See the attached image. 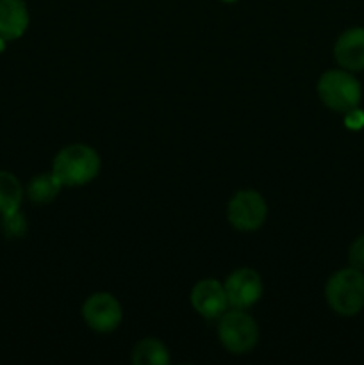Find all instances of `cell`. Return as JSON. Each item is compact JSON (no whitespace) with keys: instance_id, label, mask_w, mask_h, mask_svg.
<instances>
[{"instance_id":"13","label":"cell","mask_w":364,"mask_h":365,"mask_svg":"<svg viewBox=\"0 0 364 365\" xmlns=\"http://www.w3.org/2000/svg\"><path fill=\"white\" fill-rule=\"evenodd\" d=\"M24 200V187L20 180L9 171H0V214L18 210Z\"/></svg>"},{"instance_id":"17","label":"cell","mask_w":364,"mask_h":365,"mask_svg":"<svg viewBox=\"0 0 364 365\" xmlns=\"http://www.w3.org/2000/svg\"><path fill=\"white\" fill-rule=\"evenodd\" d=\"M4 50H6V39H4L2 36H0V56H2V53H4Z\"/></svg>"},{"instance_id":"3","label":"cell","mask_w":364,"mask_h":365,"mask_svg":"<svg viewBox=\"0 0 364 365\" xmlns=\"http://www.w3.org/2000/svg\"><path fill=\"white\" fill-rule=\"evenodd\" d=\"M316 91L325 107L341 114L359 107L360 98H363L360 82L353 77V71L345 70V68L325 71L318 78Z\"/></svg>"},{"instance_id":"10","label":"cell","mask_w":364,"mask_h":365,"mask_svg":"<svg viewBox=\"0 0 364 365\" xmlns=\"http://www.w3.org/2000/svg\"><path fill=\"white\" fill-rule=\"evenodd\" d=\"M29 7L25 0H0V36L6 41L21 38L29 29Z\"/></svg>"},{"instance_id":"1","label":"cell","mask_w":364,"mask_h":365,"mask_svg":"<svg viewBox=\"0 0 364 365\" xmlns=\"http://www.w3.org/2000/svg\"><path fill=\"white\" fill-rule=\"evenodd\" d=\"M52 171L64 187H79L95 180L100 173V155L95 148L74 143L57 152Z\"/></svg>"},{"instance_id":"6","label":"cell","mask_w":364,"mask_h":365,"mask_svg":"<svg viewBox=\"0 0 364 365\" xmlns=\"http://www.w3.org/2000/svg\"><path fill=\"white\" fill-rule=\"evenodd\" d=\"M82 317L93 331L109 334L123 321V309L109 292H95L82 305Z\"/></svg>"},{"instance_id":"14","label":"cell","mask_w":364,"mask_h":365,"mask_svg":"<svg viewBox=\"0 0 364 365\" xmlns=\"http://www.w3.org/2000/svg\"><path fill=\"white\" fill-rule=\"evenodd\" d=\"M2 232L7 239H21L27 234V220L20 209L2 214Z\"/></svg>"},{"instance_id":"5","label":"cell","mask_w":364,"mask_h":365,"mask_svg":"<svg viewBox=\"0 0 364 365\" xmlns=\"http://www.w3.org/2000/svg\"><path fill=\"white\" fill-rule=\"evenodd\" d=\"M227 217L239 232H256L266 223L268 203L263 195L253 189H243L231 198L227 205Z\"/></svg>"},{"instance_id":"16","label":"cell","mask_w":364,"mask_h":365,"mask_svg":"<svg viewBox=\"0 0 364 365\" xmlns=\"http://www.w3.org/2000/svg\"><path fill=\"white\" fill-rule=\"evenodd\" d=\"M345 125L350 130H360L364 127V110L355 107V109H350L348 113H345Z\"/></svg>"},{"instance_id":"15","label":"cell","mask_w":364,"mask_h":365,"mask_svg":"<svg viewBox=\"0 0 364 365\" xmlns=\"http://www.w3.org/2000/svg\"><path fill=\"white\" fill-rule=\"evenodd\" d=\"M348 262L355 269L364 271V234L352 242L348 250Z\"/></svg>"},{"instance_id":"18","label":"cell","mask_w":364,"mask_h":365,"mask_svg":"<svg viewBox=\"0 0 364 365\" xmlns=\"http://www.w3.org/2000/svg\"><path fill=\"white\" fill-rule=\"evenodd\" d=\"M221 2H225V4H234V2H239V0H221Z\"/></svg>"},{"instance_id":"2","label":"cell","mask_w":364,"mask_h":365,"mask_svg":"<svg viewBox=\"0 0 364 365\" xmlns=\"http://www.w3.org/2000/svg\"><path fill=\"white\" fill-rule=\"evenodd\" d=\"M325 299L339 316H355L364 309V273L345 267L332 274L325 285Z\"/></svg>"},{"instance_id":"9","label":"cell","mask_w":364,"mask_h":365,"mask_svg":"<svg viewBox=\"0 0 364 365\" xmlns=\"http://www.w3.org/2000/svg\"><path fill=\"white\" fill-rule=\"evenodd\" d=\"M334 59L348 71L364 70V27L348 29L335 39Z\"/></svg>"},{"instance_id":"7","label":"cell","mask_w":364,"mask_h":365,"mask_svg":"<svg viewBox=\"0 0 364 365\" xmlns=\"http://www.w3.org/2000/svg\"><path fill=\"white\" fill-rule=\"evenodd\" d=\"M225 294L231 309L248 310L256 305L264 292V284L261 274L252 267H239L232 271L223 284Z\"/></svg>"},{"instance_id":"11","label":"cell","mask_w":364,"mask_h":365,"mask_svg":"<svg viewBox=\"0 0 364 365\" xmlns=\"http://www.w3.org/2000/svg\"><path fill=\"white\" fill-rule=\"evenodd\" d=\"M63 187V182L57 178L54 171H50V173H41L32 177V180L27 185V196L32 203L45 205V203L54 202Z\"/></svg>"},{"instance_id":"12","label":"cell","mask_w":364,"mask_h":365,"mask_svg":"<svg viewBox=\"0 0 364 365\" xmlns=\"http://www.w3.org/2000/svg\"><path fill=\"white\" fill-rule=\"evenodd\" d=\"M131 359L136 365H166L170 364V349L164 342L146 337L134 346Z\"/></svg>"},{"instance_id":"8","label":"cell","mask_w":364,"mask_h":365,"mask_svg":"<svg viewBox=\"0 0 364 365\" xmlns=\"http://www.w3.org/2000/svg\"><path fill=\"white\" fill-rule=\"evenodd\" d=\"M189 302H191V307L195 309V312L200 314L203 319H218L221 314H225L228 310L225 287L216 278L200 280L191 289Z\"/></svg>"},{"instance_id":"4","label":"cell","mask_w":364,"mask_h":365,"mask_svg":"<svg viewBox=\"0 0 364 365\" xmlns=\"http://www.w3.org/2000/svg\"><path fill=\"white\" fill-rule=\"evenodd\" d=\"M218 339L232 355H245L257 346L259 327L246 310L231 309L218 317Z\"/></svg>"}]
</instances>
